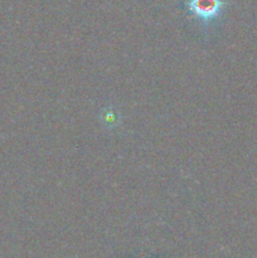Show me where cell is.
Masks as SVG:
<instances>
[{"instance_id":"6da1fadb","label":"cell","mask_w":257,"mask_h":258,"mask_svg":"<svg viewBox=\"0 0 257 258\" xmlns=\"http://www.w3.org/2000/svg\"><path fill=\"white\" fill-rule=\"evenodd\" d=\"M189 12L202 22H212L222 9L221 0H189Z\"/></svg>"}]
</instances>
